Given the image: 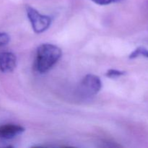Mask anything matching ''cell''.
<instances>
[{"mask_svg": "<svg viewBox=\"0 0 148 148\" xmlns=\"http://www.w3.org/2000/svg\"><path fill=\"white\" fill-rule=\"evenodd\" d=\"M90 1H93L94 3L99 4V5H107V4H110L114 2H117V1H121V0H90Z\"/></svg>", "mask_w": 148, "mask_h": 148, "instance_id": "cell-9", "label": "cell"}, {"mask_svg": "<svg viewBox=\"0 0 148 148\" xmlns=\"http://www.w3.org/2000/svg\"><path fill=\"white\" fill-rule=\"evenodd\" d=\"M10 38L9 35L6 33H0V48L4 47L8 44Z\"/></svg>", "mask_w": 148, "mask_h": 148, "instance_id": "cell-8", "label": "cell"}, {"mask_svg": "<svg viewBox=\"0 0 148 148\" xmlns=\"http://www.w3.org/2000/svg\"><path fill=\"white\" fill-rule=\"evenodd\" d=\"M62 50L56 45L43 43L36 51L35 69L40 73L50 70L62 56Z\"/></svg>", "mask_w": 148, "mask_h": 148, "instance_id": "cell-1", "label": "cell"}, {"mask_svg": "<svg viewBox=\"0 0 148 148\" xmlns=\"http://www.w3.org/2000/svg\"><path fill=\"white\" fill-rule=\"evenodd\" d=\"M140 55L148 58V50H147V49H145V48L143 47L137 48V49H135V50L130 54V59H134V58L137 57V56H140Z\"/></svg>", "mask_w": 148, "mask_h": 148, "instance_id": "cell-6", "label": "cell"}, {"mask_svg": "<svg viewBox=\"0 0 148 148\" xmlns=\"http://www.w3.org/2000/svg\"><path fill=\"white\" fill-rule=\"evenodd\" d=\"M125 74V72L123 71L117 70V69H110L107 72L106 76L110 78H117L119 77H121Z\"/></svg>", "mask_w": 148, "mask_h": 148, "instance_id": "cell-7", "label": "cell"}, {"mask_svg": "<svg viewBox=\"0 0 148 148\" xmlns=\"http://www.w3.org/2000/svg\"><path fill=\"white\" fill-rule=\"evenodd\" d=\"M26 12L35 33H43L50 27L52 20L49 16L40 14L37 10L30 6H26Z\"/></svg>", "mask_w": 148, "mask_h": 148, "instance_id": "cell-2", "label": "cell"}, {"mask_svg": "<svg viewBox=\"0 0 148 148\" xmlns=\"http://www.w3.org/2000/svg\"><path fill=\"white\" fill-rule=\"evenodd\" d=\"M102 82L99 77L94 75H87L79 85L81 93L86 96L95 95L101 90Z\"/></svg>", "mask_w": 148, "mask_h": 148, "instance_id": "cell-3", "label": "cell"}, {"mask_svg": "<svg viewBox=\"0 0 148 148\" xmlns=\"http://www.w3.org/2000/svg\"><path fill=\"white\" fill-rule=\"evenodd\" d=\"M25 131L24 127L18 124H7L0 125V138L10 140L17 137Z\"/></svg>", "mask_w": 148, "mask_h": 148, "instance_id": "cell-5", "label": "cell"}, {"mask_svg": "<svg viewBox=\"0 0 148 148\" xmlns=\"http://www.w3.org/2000/svg\"><path fill=\"white\" fill-rule=\"evenodd\" d=\"M17 66V57L12 52L0 53V70L4 73L12 72Z\"/></svg>", "mask_w": 148, "mask_h": 148, "instance_id": "cell-4", "label": "cell"}]
</instances>
